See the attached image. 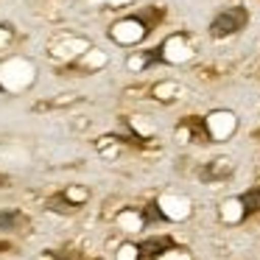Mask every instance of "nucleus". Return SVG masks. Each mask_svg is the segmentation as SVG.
<instances>
[{
  "label": "nucleus",
  "mask_w": 260,
  "mask_h": 260,
  "mask_svg": "<svg viewBox=\"0 0 260 260\" xmlns=\"http://www.w3.org/2000/svg\"><path fill=\"white\" fill-rule=\"evenodd\" d=\"M249 23V12L243 6H232V9H224L221 14H215V20L210 23V37L221 40V37H230V34H238L243 25Z\"/></svg>",
  "instance_id": "f257e3e1"
},
{
  "label": "nucleus",
  "mask_w": 260,
  "mask_h": 260,
  "mask_svg": "<svg viewBox=\"0 0 260 260\" xmlns=\"http://www.w3.org/2000/svg\"><path fill=\"white\" fill-rule=\"evenodd\" d=\"M171 246H174V241H171L168 235H154V238H146V241L137 246V252H140V260H157L159 254Z\"/></svg>",
  "instance_id": "f03ea898"
},
{
  "label": "nucleus",
  "mask_w": 260,
  "mask_h": 260,
  "mask_svg": "<svg viewBox=\"0 0 260 260\" xmlns=\"http://www.w3.org/2000/svg\"><path fill=\"white\" fill-rule=\"evenodd\" d=\"M28 218L20 210H0V232H12V230H25Z\"/></svg>",
  "instance_id": "7ed1b4c3"
},
{
  "label": "nucleus",
  "mask_w": 260,
  "mask_h": 260,
  "mask_svg": "<svg viewBox=\"0 0 260 260\" xmlns=\"http://www.w3.org/2000/svg\"><path fill=\"white\" fill-rule=\"evenodd\" d=\"M243 213L246 215H252V213H257L260 210V187H252L249 193H243Z\"/></svg>",
  "instance_id": "20e7f679"
},
{
  "label": "nucleus",
  "mask_w": 260,
  "mask_h": 260,
  "mask_svg": "<svg viewBox=\"0 0 260 260\" xmlns=\"http://www.w3.org/2000/svg\"><path fill=\"white\" fill-rule=\"evenodd\" d=\"M48 207H56V213H73L79 204L68 202V193H59V196H53L51 202H48Z\"/></svg>",
  "instance_id": "39448f33"
},
{
  "label": "nucleus",
  "mask_w": 260,
  "mask_h": 260,
  "mask_svg": "<svg viewBox=\"0 0 260 260\" xmlns=\"http://www.w3.org/2000/svg\"><path fill=\"white\" fill-rule=\"evenodd\" d=\"M53 260H87L81 252H76V249H59V252H51Z\"/></svg>",
  "instance_id": "423d86ee"
},
{
  "label": "nucleus",
  "mask_w": 260,
  "mask_h": 260,
  "mask_svg": "<svg viewBox=\"0 0 260 260\" xmlns=\"http://www.w3.org/2000/svg\"><path fill=\"white\" fill-rule=\"evenodd\" d=\"M12 249V243H6V241H0V252H9Z\"/></svg>",
  "instance_id": "0eeeda50"
},
{
  "label": "nucleus",
  "mask_w": 260,
  "mask_h": 260,
  "mask_svg": "<svg viewBox=\"0 0 260 260\" xmlns=\"http://www.w3.org/2000/svg\"><path fill=\"white\" fill-rule=\"evenodd\" d=\"M254 137H257V140H260V132H254Z\"/></svg>",
  "instance_id": "6e6552de"
}]
</instances>
